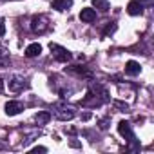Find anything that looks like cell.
Masks as SVG:
<instances>
[{
    "label": "cell",
    "mask_w": 154,
    "mask_h": 154,
    "mask_svg": "<svg viewBox=\"0 0 154 154\" xmlns=\"http://www.w3.org/2000/svg\"><path fill=\"white\" fill-rule=\"evenodd\" d=\"M118 132H120V134L129 141V143H132V145H134V149H138V147H140V145H138V141H136V138H134V132H132V129H131V123H129V122H125V120H123V122H120V123H118Z\"/></svg>",
    "instance_id": "6da1fadb"
},
{
    "label": "cell",
    "mask_w": 154,
    "mask_h": 154,
    "mask_svg": "<svg viewBox=\"0 0 154 154\" xmlns=\"http://www.w3.org/2000/svg\"><path fill=\"white\" fill-rule=\"evenodd\" d=\"M54 116L62 122L72 120L74 118V109L72 107H65V105H54Z\"/></svg>",
    "instance_id": "7a4b0ae2"
},
{
    "label": "cell",
    "mask_w": 154,
    "mask_h": 154,
    "mask_svg": "<svg viewBox=\"0 0 154 154\" xmlns=\"http://www.w3.org/2000/svg\"><path fill=\"white\" fill-rule=\"evenodd\" d=\"M49 47H51V51H53V54H54V58H56L58 62H69V60L72 58V54H71L65 47H60V45H56V44H51Z\"/></svg>",
    "instance_id": "3957f363"
},
{
    "label": "cell",
    "mask_w": 154,
    "mask_h": 154,
    "mask_svg": "<svg viewBox=\"0 0 154 154\" xmlns=\"http://www.w3.org/2000/svg\"><path fill=\"white\" fill-rule=\"evenodd\" d=\"M31 29L35 33H44L47 29V18L45 17H35L31 20Z\"/></svg>",
    "instance_id": "277c9868"
},
{
    "label": "cell",
    "mask_w": 154,
    "mask_h": 154,
    "mask_svg": "<svg viewBox=\"0 0 154 154\" xmlns=\"http://www.w3.org/2000/svg\"><path fill=\"white\" fill-rule=\"evenodd\" d=\"M20 111H24V105L20 102H15L13 100V102H8L6 103V114L8 116H17Z\"/></svg>",
    "instance_id": "5b68a950"
},
{
    "label": "cell",
    "mask_w": 154,
    "mask_h": 154,
    "mask_svg": "<svg viewBox=\"0 0 154 154\" xmlns=\"http://www.w3.org/2000/svg\"><path fill=\"white\" fill-rule=\"evenodd\" d=\"M127 13L132 15V17L141 15V13H143V6H141V2H138V0H132V2H129V6H127Z\"/></svg>",
    "instance_id": "8992f818"
},
{
    "label": "cell",
    "mask_w": 154,
    "mask_h": 154,
    "mask_svg": "<svg viewBox=\"0 0 154 154\" xmlns=\"http://www.w3.org/2000/svg\"><path fill=\"white\" fill-rule=\"evenodd\" d=\"M80 20L82 22H94L96 20V9H91V8H85V9H82V13H80Z\"/></svg>",
    "instance_id": "52a82bcc"
},
{
    "label": "cell",
    "mask_w": 154,
    "mask_h": 154,
    "mask_svg": "<svg viewBox=\"0 0 154 154\" xmlns=\"http://www.w3.org/2000/svg\"><path fill=\"white\" fill-rule=\"evenodd\" d=\"M27 87V82L24 80V78H20V76H15V78L9 82V89L11 91H22V89H26Z\"/></svg>",
    "instance_id": "ba28073f"
},
{
    "label": "cell",
    "mask_w": 154,
    "mask_h": 154,
    "mask_svg": "<svg viewBox=\"0 0 154 154\" xmlns=\"http://www.w3.org/2000/svg\"><path fill=\"white\" fill-rule=\"evenodd\" d=\"M140 71H141V67H140V63H138V62L129 60V62L125 63V72H127L129 76H136V74H140Z\"/></svg>",
    "instance_id": "9c48e42d"
},
{
    "label": "cell",
    "mask_w": 154,
    "mask_h": 154,
    "mask_svg": "<svg viewBox=\"0 0 154 154\" xmlns=\"http://www.w3.org/2000/svg\"><path fill=\"white\" fill-rule=\"evenodd\" d=\"M72 6V0H53V9L56 11H67Z\"/></svg>",
    "instance_id": "30bf717a"
},
{
    "label": "cell",
    "mask_w": 154,
    "mask_h": 154,
    "mask_svg": "<svg viewBox=\"0 0 154 154\" xmlns=\"http://www.w3.org/2000/svg\"><path fill=\"white\" fill-rule=\"evenodd\" d=\"M42 53V45L40 44H31V45H27V49H26V56L27 58H35V56H38Z\"/></svg>",
    "instance_id": "8fae6325"
},
{
    "label": "cell",
    "mask_w": 154,
    "mask_h": 154,
    "mask_svg": "<svg viewBox=\"0 0 154 154\" xmlns=\"http://www.w3.org/2000/svg\"><path fill=\"white\" fill-rule=\"evenodd\" d=\"M35 120H36L38 125H45V123L51 120V112H49V111H40V112L35 116Z\"/></svg>",
    "instance_id": "7c38bea8"
},
{
    "label": "cell",
    "mask_w": 154,
    "mask_h": 154,
    "mask_svg": "<svg viewBox=\"0 0 154 154\" xmlns=\"http://www.w3.org/2000/svg\"><path fill=\"white\" fill-rule=\"evenodd\" d=\"M93 6H94L96 9L103 11V13L109 11V2H107V0H93Z\"/></svg>",
    "instance_id": "4fadbf2b"
},
{
    "label": "cell",
    "mask_w": 154,
    "mask_h": 154,
    "mask_svg": "<svg viewBox=\"0 0 154 154\" xmlns=\"http://www.w3.org/2000/svg\"><path fill=\"white\" fill-rule=\"evenodd\" d=\"M116 31V24H109L107 27H105V31H103V35L107 36V35H111V33H114Z\"/></svg>",
    "instance_id": "5bb4252c"
},
{
    "label": "cell",
    "mask_w": 154,
    "mask_h": 154,
    "mask_svg": "<svg viewBox=\"0 0 154 154\" xmlns=\"http://www.w3.org/2000/svg\"><path fill=\"white\" fill-rule=\"evenodd\" d=\"M114 107H118V109H122V111H127V109H129V105L123 103V102H114Z\"/></svg>",
    "instance_id": "9a60e30c"
},
{
    "label": "cell",
    "mask_w": 154,
    "mask_h": 154,
    "mask_svg": "<svg viewBox=\"0 0 154 154\" xmlns=\"http://www.w3.org/2000/svg\"><path fill=\"white\" fill-rule=\"evenodd\" d=\"M98 123H100V129H102V131H107V127H109V125H107V123H109L107 120H100Z\"/></svg>",
    "instance_id": "2e32d148"
},
{
    "label": "cell",
    "mask_w": 154,
    "mask_h": 154,
    "mask_svg": "<svg viewBox=\"0 0 154 154\" xmlns=\"http://www.w3.org/2000/svg\"><path fill=\"white\" fill-rule=\"evenodd\" d=\"M6 33V24H4V20L2 18H0V36H2Z\"/></svg>",
    "instance_id": "e0dca14e"
},
{
    "label": "cell",
    "mask_w": 154,
    "mask_h": 154,
    "mask_svg": "<svg viewBox=\"0 0 154 154\" xmlns=\"http://www.w3.org/2000/svg\"><path fill=\"white\" fill-rule=\"evenodd\" d=\"M45 150H47L45 147H35L33 149V152H45Z\"/></svg>",
    "instance_id": "ac0fdd59"
},
{
    "label": "cell",
    "mask_w": 154,
    "mask_h": 154,
    "mask_svg": "<svg viewBox=\"0 0 154 154\" xmlns=\"http://www.w3.org/2000/svg\"><path fill=\"white\" fill-rule=\"evenodd\" d=\"M2 91H4V82L0 80V93H2Z\"/></svg>",
    "instance_id": "d6986e66"
},
{
    "label": "cell",
    "mask_w": 154,
    "mask_h": 154,
    "mask_svg": "<svg viewBox=\"0 0 154 154\" xmlns=\"http://www.w3.org/2000/svg\"><path fill=\"white\" fill-rule=\"evenodd\" d=\"M140 2H149V0H140Z\"/></svg>",
    "instance_id": "ffe728a7"
}]
</instances>
